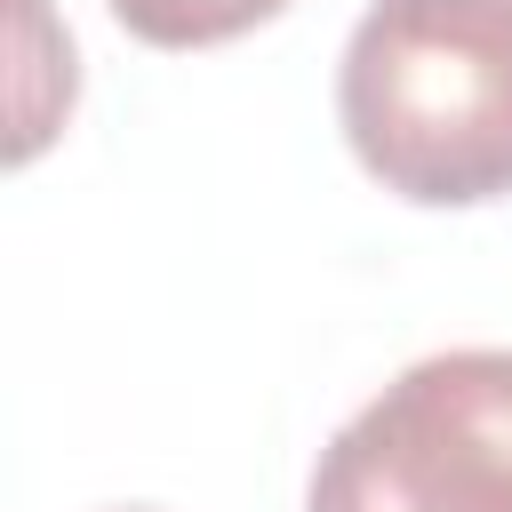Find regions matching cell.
I'll return each instance as SVG.
<instances>
[{
    "label": "cell",
    "mask_w": 512,
    "mask_h": 512,
    "mask_svg": "<svg viewBox=\"0 0 512 512\" xmlns=\"http://www.w3.org/2000/svg\"><path fill=\"white\" fill-rule=\"evenodd\" d=\"M352 160L416 208L512 192V16L480 0H376L336 64Z\"/></svg>",
    "instance_id": "cell-1"
},
{
    "label": "cell",
    "mask_w": 512,
    "mask_h": 512,
    "mask_svg": "<svg viewBox=\"0 0 512 512\" xmlns=\"http://www.w3.org/2000/svg\"><path fill=\"white\" fill-rule=\"evenodd\" d=\"M304 512H512V352L400 368L312 464Z\"/></svg>",
    "instance_id": "cell-2"
},
{
    "label": "cell",
    "mask_w": 512,
    "mask_h": 512,
    "mask_svg": "<svg viewBox=\"0 0 512 512\" xmlns=\"http://www.w3.org/2000/svg\"><path fill=\"white\" fill-rule=\"evenodd\" d=\"M280 8L288 0H112V16L152 48H216V40L280 16Z\"/></svg>",
    "instance_id": "cell-3"
},
{
    "label": "cell",
    "mask_w": 512,
    "mask_h": 512,
    "mask_svg": "<svg viewBox=\"0 0 512 512\" xmlns=\"http://www.w3.org/2000/svg\"><path fill=\"white\" fill-rule=\"evenodd\" d=\"M480 8H504V16H512V0H480Z\"/></svg>",
    "instance_id": "cell-4"
},
{
    "label": "cell",
    "mask_w": 512,
    "mask_h": 512,
    "mask_svg": "<svg viewBox=\"0 0 512 512\" xmlns=\"http://www.w3.org/2000/svg\"><path fill=\"white\" fill-rule=\"evenodd\" d=\"M128 512H144V504H128Z\"/></svg>",
    "instance_id": "cell-5"
}]
</instances>
